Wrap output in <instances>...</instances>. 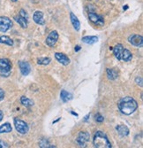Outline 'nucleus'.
<instances>
[{
    "label": "nucleus",
    "mask_w": 143,
    "mask_h": 148,
    "mask_svg": "<svg viewBox=\"0 0 143 148\" xmlns=\"http://www.w3.org/2000/svg\"><path fill=\"white\" fill-rule=\"evenodd\" d=\"M119 111L125 115H130L132 114L134 112L136 111L138 108V103L137 101L133 99L132 97H125L121 99L118 104Z\"/></svg>",
    "instance_id": "nucleus-1"
},
{
    "label": "nucleus",
    "mask_w": 143,
    "mask_h": 148,
    "mask_svg": "<svg viewBox=\"0 0 143 148\" xmlns=\"http://www.w3.org/2000/svg\"><path fill=\"white\" fill-rule=\"evenodd\" d=\"M93 143L95 147L97 148H110L111 147V144L109 141L106 134L102 131H96L95 136H94V139H93Z\"/></svg>",
    "instance_id": "nucleus-2"
},
{
    "label": "nucleus",
    "mask_w": 143,
    "mask_h": 148,
    "mask_svg": "<svg viewBox=\"0 0 143 148\" xmlns=\"http://www.w3.org/2000/svg\"><path fill=\"white\" fill-rule=\"evenodd\" d=\"M12 70V64L9 60L7 59H1L0 60V73L4 76H7Z\"/></svg>",
    "instance_id": "nucleus-3"
},
{
    "label": "nucleus",
    "mask_w": 143,
    "mask_h": 148,
    "mask_svg": "<svg viewBox=\"0 0 143 148\" xmlns=\"http://www.w3.org/2000/svg\"><path fill=\"white\" fill-rule=\"evenodd\" d=\"M14 126H15V129L16 130L20 133V134H26L28 132V125L27 124V123H25L24 121L22 120H20L18 118H15L14 119Z\"/></svg>",
    "instance_id": "nucleus-4"
},
{
    "label": "nucleus",
    "mask_w": 143,
    "mask_h": 148,
    "mask_svg": "<svg viewBox=\"0 0 143 148\" xmlns=\"http://www.w3.org/2000/svg\"><path fill=\"white\" fill-rule=\"evenodd\" d=\"M12 27V22L8 17H0V31L6 32Z\"/></svg>",
    "instance_id": "nucleus-5"
},
{
    "label": "nucleus",
    "mask_w": 143,
    "mask_h": 148,
    "mask_svg": "<svg viewBox=\"0 0 143 148\" xmlns=\"http://www.w3.org/2000/svg\"><path fill=\"white\" fill-rule=\"evenodd\" d=\"M89 134L86 131H81L79 133V136L77 138V143L81 147H86L87 143L89 140Z\"/></svg>",
    "instance_id": "nucleus-6"
},
{
    "label": "nucleus",
    "mask_w": 143,
    "mask_h": 148,
    "mask_svg": "<svg viewBox=\"0 0 143 148\" xmlns=\"http://www.w3.org/2000/svg\"><path fill=\"white\" fill-rule=\"evenodd\" d=\"M58 40V34L57 31L50 32L49 35L46 38V45L49 47H53Z\"/></svg>",
    "instance_id": "nucleus-7"
},
{
    "label": "nucleus",
    "mask_w": 143,
    "mask_h": 148,
    "mask_svg": "<svg viewBox=\"0 0 143 148\" xmlns=\"http://www.w3.org/2000/svg\"><path fill=\"white\" fill-rule=\"evenodd\" d=\"M129 43L136 47H141L143 45V38L140 35H133L128 38Z\"/></svg>",
    "instance_id": "nucleus-8"
},
{
    "label": "nucleus",
    "mask_w": 143,
    "mask_h": 148,
    "mask_svg": "<svg viewBox=\"0 0 143 148\" xmlns=\"http://www.w3.org/2000/svg\"><path fill=\"white\" fill-rule=\"evenodd\" d=\"M88 18H89V20L91 21H92L96 25L103 26V24H104V21H103L102 17L98 15V14H96V13H95V12H89L88 13Z\"/></svg>",
    "instance_id": "nucleus-9"
},
{
    "label": "nucleus",
    "mask_w": 143,
    "mask_h": 148,
    "mask_svg": "<svg viewBox=\"0 0 143 148\" xmlns=\"http://www.w3.org/2000/svg\"><path fill=\"white\" fill-rule=\"evenodd\" d=\"M19 66H20V72L23 75H28L30 71H31V68H30V65L28 62L27 61H19Z\"/></svg>",
    "instance_id": "nucleus-10"
},
{
    "label": "nucleus",
    "mask_w": 143,
    "mask_h": 148,
    "mask_svg": "<svg viewBox=\"0 0 143 148\" xmlns=\"http://www.w3.org/2000/svg\"><path fill=\"white\" fill-rule=\"evenodd\" d=\"M55 58L59 63H61L64 66H67L68 64H70V59L66 54H64V53L56 52L55 53Z\"/></svg>",
    "instance_id": "nucleus-11"
},
{
    "label": "nucleus",
    "mask_w": 143,
    "mask_h": 148,
    "mask_svg": "<svg viewBox=\"0 0 143 148\" xmlns=\"http://www.w3.org/2000/svg\"><path fill=\"white\" fill-rule=\"evenodd\" d=\"M34 21L38 25H43L45 23V21L43 19V13L41 11H35L33 15Z\"/></svg>",
    "instance_id": "nucleus-12"
},
{
    "label": "nucleus",
    "mask_w": 143,
    "mask_h": 148,
    "mask_svg": "<svg viewBox=\"0 0 143 148\" xmlns=\"http://www.w3.org/2000/svg\"><path fill=\"white\" fill-rule=\"evenodd\" d=\"M124 46L121 44H118L116 45L113 48V53H114V56L118 59L119 60H121V57H122V53L124 51Z\"/></svg>",
    "instance_id": "nucleus-13"
},
{
    "label": "nucleus",
    "mask_w": 143,
    "mask_h": 148,
    "mask_svg": "<svg viewBox=\"0 0 143 148\" xmlns=\"http://www.w3.org/2000/svg\"><path fill=\"white\" fill-rule=\"evenodd\" d=\"M70 18H71V21H72V24L73 26V28L75 30L79 31L80 29H81V22L78 20V18L74 15L73 12H71L70 13Z\"/></svg>",
    "instance_id": "nucleus-14"
},
{
    "label": "nucleus",
    "mask_w": 143,
    "mask_h": 148,
    "mask_svg": "<svg viewBox=\"0 0 143 148\" xmlns=\"http://www.w3.org/2000/svg\"><path fill=\"white\" fill-rule=\"evenodd\" d=\"M116 130L122 137H126L129 134V129L125 125H118L116 127Z\"/></svg>",
    "instance_id": "nucleus-15"
},
{
    "label": "nucleus",
    "mask_w": 143,
    "mask_h": 148,
    "mask_svg": "<svg viewBox=\"0 0 143 148\" xmlns=\"http://www.w3.org/2000/svg\"><path fill=\"white\" fill-rule=\"evenodd\" d=\"M14 20L16 21V22H18L20 26H21V28L23 29H26L28 27V19H26L22 16H20V14L18 16H15L14 17Z\"/></svg>",
    "instance_id": "nucleus-16"
},
{
    "label": "nucleus",
    "mask_w": 143,
    "mask_h": 148,
    "mask_svg": "<svg viewBox=\"0 0 143 148\" xmlns=\"http://www.w3.org/2000/svg\"><path fill=\"white\" fill-rule=\"evenodd\" d=\"M82 42L87 45H94L98 42L97 36H84L82 37Z\"/></svg>",
    "instance_id": "nucleus-17"
},
{
    "label": "nucleus",
    "mask_w": 143,
    "mask_h": 148,
    "mask_svg": "<svg viewBox=\"0 0 143 148\" xmlns=\"http://www.w3.org/2000/svg\"><path fill=\"white\" fill-rule=\"evenodd\" d=\"M132 58H133L132 52L130 51L129 50H127V49H124L123 53H122V57H121V60L127 62V61H130V60H131Z\"/></svg>",
    "instance_id": "nucleus-18"
},
{
    "label": "nucleus",
    "mask_w": 143,
    "mask_h": 148,
    "mask_svg": "<svg viewBox=\"0 0 143 148\" xmlns=\"http://www.w3.org/2000/svg\"><path fill=\"white\" fill-rule=\"evenodd\" d=\"M60 98L63 100V102H68L73 99V95L71 93L67 92L66 90H63L60 93Z\"/></svg>",
    "instance_id": "nucleus-19"
},
{
    "label": "nucleus",
    "mask_w": 143,
    "mask_h": 148,
    "mask_svg": "<svg viewBox=\"0 0 143 148\" xmlns=\"http://www.w3.org/2000/svg\"><path fill=\"white\" fill-rule=\"evenodd\" d=\"M0 43L1 44H5V45H7L9 46H12L14 45V41L7 36H0Z\"/></svg>",
    "instance_id": "nucleus-20"
},
{
    "label": "nucleus",
    "mask_w": 143,
    "mask_h": 148,
    "mask_svg": "<svg viewBox=\"0 0 143 148\" xmlns=\"http://www.w3.org/2000/svg\"><path fill=\"white\" fill-rule=\"evenodd\" d=\"M12 130V128L11 126L10 123H4L3 125L0 126V134L1 133H9Z\"/></svg>",
    "instance_id": "nucleus-21"
},
{
    "label": "nucleus",
    "mask_w": 143,
    "mask_h": 148,
    "mask_svg": "<svg viewBox=\"0 0 143 148\" xmlns=\"http://www.w3.org/2000/svg\"><path fill=\"white\" fill-rule=\"evenodd\" d=\"M20 102H21V104H22L24 106H26V107H29V106H32L34 105V102H33L31 99H29L28 98L25 97V96H22V97H21Z\"/></svg>",
    "instance_id": "nucleus-22"
},
{
    "label": "nucleus",
    "mask_w": 143,
    "mask_h": 148,
    "mask_svg": "<svg viewBox=\"0 0 143 148\" xmlns=\"http://www.w3.org/2000/svg\"><path fill=\"white\" fill-rule=\"evenodd\" d=\"M107 72V75H108V78L110 80H115L118 78V73H117L114 69H108L106 70Z\"/></svg>",
    "instance_id": "nucleus-23"
},
{
    "label": "nucleus",
    "mask_w": 143,
    "mask_h": 148,
    "mask_svg": "<svg viewBox=\"0 0 143 148\" xmlns=\"http://www.w3.org/2000/svg\"><path fill=\"white\" fill-rule=\"evenodd\" d=\"M51 60L49 58H39L37 59V63L39 65H44V66H47L50 63Z\"/></svg>",
    "instance_id": "nucleus-24"
},
{
    "label": "nucleus",
    "mask_w": 143,
    "mask_h": 148,
    "mask_svg": "<svg viewBox=\"0 0 143 148\" xmlns=\"http://www.w3.org/2000/svg\"><path fill=\"white\" fill-rule=\"evenodd\" d=\"M40 147L44 148V147H52V146H50V145H49V143H48L47 140L43 139V140H41V142H40Z\"/></svg>",
    "instance_id": "nucleus-25"
},
{
    "label": "nucleus",
    "mask_w": 143,
    "mask_h": 148,
    "mask_svg": "<svg viewBox=\"0 0 143 148\" xmlns=\"http://www.w3.org/2000/svg\"><path fill=\"white\" fill-rule=\"evenodd\" d=\"M20 15L28 20V14L27 13V12H26L25 10H23V9H21V10L20 11Z\"/></svg>",
    "instance_id": "nucleus-26"
},
{
    "label": "nucleus",
    "mask_w": 143,
    "mask_h": 148,
    "mask_svg": "<svg viewBox=\"0 0 143 148\" xmlns=\"http://www.w3.org/2000/svg\"><path fill=\"white\" fill-rule=\"evenodd\" d=\"M96 122H98V123H102L104 119H103V117L100 114H96Z\"/></svg>",
    "instance_id": "nucleus-27"
},
{
    "label": "nucleus",
    "mask_w": 143,
    "mask_h": 148,
    "mask_svg": "<svg viewBox=\"0 0 143 148\" xmlns=\"http://www.w3.org/2000/svg\"><path fill=\"white\" fill-rule=\"evenodd\" d=\"M135 82L138 85H140V87H142V78L141 77H137L135 79Z\"/></svg>",
    "instance_id": "nucleus-28"
},
{
    "label": "nucleus",
    "mask_w": 143,
    "mask_h": 148,
    "mask_svg": "<svg viewBox=\"0 0 143 148\" xmlns=\"http://www.w3.org/2000/svg\"><path fill=\"white\" fill-rule=\"evenodd\" d=\"M4 99H5V92L1 88H0V102H1Z\"/></svg>",
    "instance_id": "nucleus-29"
},
{
    "label": "nucleus",
    "mask_w": 143,
    "mask_h": 148,
    "mask_svg": "<svg viewBox=\"0 0 143 148\" xmlns=\"http://www.w3.org/2000/svg\"><path fill=\"white\" fill-rule=\"evenodd\" d=\"M2 147H9L7 144L4 143L3 141H0V148H2Z\"/></svg>",
    "instance_id": "nucleus-30"
},
{
    "label": "nucleus",
    "mask_w": 143,
    "mask_h": 148,
    "mask_svg": "<svg viewBox=\"0 0 143 148\" xmlns=\"http://www.w3.org/2000/svg\"><path fill=\"white\" fill-rule=\"evenodd\" d=\"M3 117H4V114H3V113H2V111H0V122L3 120Z\"/></svg>",
    "instance_id": "nucleus-31"
},
{
    "label": "nucleus",
    "mask_w": 143,
    "mask_h": 148,
    "mask_svg": "<svg viewBox=\"0 0 143 148\" xmlns=\"http://www.w3.org/2000/svg\"><path fill=\"white\" fill-rule=\"evenodd\" d=\"M80 50H81V46L77 45V46H76V48H75V51H80Z\"/></svg>",
    "instance_id": "nucleus-32"
},
{
    "label": "nucleus",
    "mask_w": 143,
    "mask_h": 148,
    "mask_svg": "<svg viewBox=\"0 0 143 148\" xmlns=\"http://www.w3.org/2000/svg\"><path fill=\"white\" fill-rule=\"evenodd\" d=\"M12 2H16V1H18V0H12Z\"/></svg>",
    "instance_id": "nucleus-33"
}]
</instances>
